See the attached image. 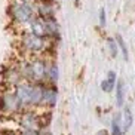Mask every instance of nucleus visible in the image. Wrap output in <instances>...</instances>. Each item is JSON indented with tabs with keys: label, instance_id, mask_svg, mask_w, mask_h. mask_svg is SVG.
<instances>
[{
	"label": "nucleus",
	"instance_id": "nucleus-1",
	"mask_svg": "<svg viewBox=\"0 0 135 135\" xmlns=\"http://www.w3.org/2000/svg\"><path fill=\"white\" fill-rule=\"evenodd\" d=\"M49 42H52V40L37 37V36H34L33 33H30L28 30L21 33V37H20L21 48L24 49L27 54L36 55V56H39V54H43V52L49 48Z\"/></svg>",
	"mask_w": 135,
	"mask_h": 135
},
{
	"label": "nucleus",
	"instance_id": "nucleus-2",
	"mask_svg": "<svg viewBox=\"0 0 135 135\" xmlns=\"http://www.w3.org/2000/svg\"><path fill=\"white\" fill-rule=\"evenodd\" d=\"M9 15L13 22L16 24H30L36 18V6L28 3H21V2H13L9 6Z\"/></svg>",
	"mask_w": 135,
	"mask_h": 135
},
{
	"label": "nucleus",
	"instance_id": "nucleus-3",
	"mask_svg": "<svg viewBox=\"0 0 135 135\" xmlns=\"http://www.w3.org/2000/svg\"><path fill=\"white\" fill-rule=\"evenodd\" d=\"M24 110L13 89H3L0 92V113L4 116H16Z\"/></svg>",
	"mask_w": 135,
	"mask_h": 135
},
{
	"label": "nucleus",
	"instance_id": "nucleus-4",
	"mask_svg": "<svg viewBox=\"0 0 135 135\" xmlns=\"http://www.w3.org/2000/svg\"><path fill=\"white\" fill-rule=\"evenodd\" d=\"M16 123L20 131H40L42 123H40V113L34 108L22 110L20 114H16Z\"/></svg>",
	"mask_w": 135,
	"mask_h": 135
},
{
	"label": "nucleus",
	"instance_id": "nucleus-5",
	"mask_svg": "<svg viewBox=\"0 0 135 135\" xmlns=\"http://www.w3.org/2000/svg\"><path fill=\"white\" fill-rule=\"evenodd\" d=\"M33 70V83H46V74H48L49 62L45 58L34 56L30 60Z\"/></svg>",
	"mask_w": 135,
	"mask_h": 135
},
{
	"label": "nucleus",
	"instance_id": "nucleus-6",
	"mask_svg": "<svg viewBox=\"0 0 135 135\" xmlns=\"http://www.w3.org/2000/svg\"><path fill=\"white\" fill-rule=\"evenodd\" d=\"M2 82L6 85L8 89H13L16 85H20L22 80V76L20 71V65L18 64H13V65H8L2 71Z\"/></svg>",
	"mask_w": 135,
	"mask_h": 135
},
{
	"label": "nucleus",
	"instance_id": "nucleus-7",
	"mask_svg": "<svg viewBox=\"0 0 135 135\" xmlns=\"http://www.w3.org/2000/svg\"><path fill=\"white\" fill-rule=\"evenodd\" d=\"M56 98H58V89L56 85L43 83V98H42V110H51L56 105Z\"/></svg>",
	"mask_w": 135,
	"mask_h": 135
},
{
	"label": "nucleus",
	"instance_id": "nucleus-8",
	"mask_svg": "<svg viewBox=\"0 0 135 135\" xmlns=\"http://www.w3.org/2000/svg\"><path fill=\"white\" fill-rule=\"evenodd\" d=\"M28 31L33 33L34 36L42 37V39H48V30H46V20L36 16L34 20L28 24ZM49 40V39H48Z\"/></svg>",
	"mask_w": 135,
	"mask_h": 135
},
{
	"label": "nucleus",
	"instance_id": "nucleus-9",
	"mask_svg": "<svg viewBox=\"0 0 135 135\" xmlns=\"http://www.w3.org/2000/svg\"><path fill=\"white\" fill-rule=\"evenodd\" d=\"M36 15L43 18V20H51L55 15V9H54V3H40L37 2L36 4Z\"/></svg>",
	"mask_w": 135,
	"mask_h": 135
},
{
	"label": "nucleus",
	"instance_id": "nucleus-10",
	"mask_svg": "<svg viewBox=\"0 0 135 135\" xmlns=\"http://www.w3.org/2000/svg\"><path fill=\"white\" fill-rule=\"evenodd\" d=\"M116 83H117V77H116V73L114 71H108L107 77L101 82V89L103 92H111L113 89L116 88Z\"/></svg>",
	"mask_w": 135,
	"mask_h": 135
},
{
	"label": "nucleus",
	"instance_id": "nucleus-11",
	"mask_svg": "<svg viewBox=\"0 0 135 135\" xmlns=\"http://www.w3.org/2000/svg\"><path fill=\"white\" fill-rule=\"evenodd\" d=\"M132 123H134V116H132V111L129 107H125L122 111V132H128L131 129Z\"/></svg>",
	"mask_w": 135,
	"mask_h": 135
},
{
	"label": "nucleus",
	"instance_id": "nucleus-12",
	"mask_svg": "<svg viewBox=\"0 0 135 135\" xmlns=\"http://www.w3.org/2000/svg\"><path fill=\"white\" fill-rule=\"evenodd\" d=\"M60 77V71H58V65L55 62H49L48 65V74H46V83L56 85Z\"/></svg>",
	"mask_w": 135,
	"mask_h": 135
},
{
	"label": "nucleus",
	"instance_id": "nucleus-13",
	"mask_svg": "<svg viewBox=\"0 0 135 135\" xmlns=\"http://www.w3.org/2000/svg\"><path fill=\"white\" fill-rule=\"evenodd\" d=\"M122 113H116L111 120V135H122Z\"/></svg>",
	"mask_w": 135,
	"mask_h": 135
},
{
	"label": "nucleus",
	"instance_id": "nucleus-14",
	"mask_svg": "<svg viewBox=\"0 0 135 135\" xmlns=\"http://www.w3.org/2000/svg\"><path fill=\"white\" fill-rule=\"evenodd\" d=\"M116 103H117V107H122L125 104V86L122 80H117L116 83Z\"/></svg>",
	"mask_w": 135,
	"mask_h": 135
},
{
	"label": "nucleus",
	"instance_id": "nucleus-15",
	"mask_svg": "<svg viewBox=\"0 0 135 135\" xmlns=\"http://www.w3.org/2000/svg\"><path fill=\"white\" fill-rule=\"evenodd\" d=\"M116 43H117V46L122 49L123 58H125V60H128V49H126V45H125V42H123V39H122V36H120V34H117V36H116Z\"/></svg>",
	"mask_w": 135,
	"mask_h": 135
},
{
	"label": "nucleus",
	"instance_id": "nucleus-16",
	"mask_svg": "<svg viewBox=\"0 0 135 135\" xmlns=\"http://www.w3.org/2000/svg\"><path fill=\"white\" fill-rule=\"evenodd\" d=\"M107 43H108V49H110L111 56H113V58L117 56V43H116V40L114 39H108Z\"/></svg>",
	"mask_w": 135,
	"mask_h": 135
},
{
	"label": "nucleus",
	"instance_id": "nucleus-17",
	"mask_svg": "<svg viewBox=\"0 0 135 135\" xmlns=\"http://www.w3.org/2000/svg\"><path fill=\"white\" fill-rule=\"evenodd\" d=\"M99 25L101 27H105V11L104 9L99 11Z\"/></svg>",
	"mask_w": 135,
	"mask_h": 135
},
{
	"label": "nucleus",
	"instance_id": "nucleus-18",
	"mask_svg": "<svg viewBox=\"0 0 135 135\" xmlns=\"http://www.w3.org/2000/svg\"><path fill=\"white\" fill-rule=\"evenodd\" d=\"M6 135H21L20 129H6Z\"/></svg>",
	"mask_w": 135,
	"mask_h": 135
},
{
	"label": "nucleus",
	"instance_id": "nucleus-19",
	"mask_svg": "<svg viewBox=\"0 0 135 135\" xmlns=\"http://www.w3.org/2000/svg\"><path fill=\"white\" fill-rule=\"evenodd\" d=\"M21 135H40L39 131H21Z\"/></svg>",
	"mask_w": 135,
	"mask_h": 135
},
{
	"label": "nucleus",
	"instance_id": "nucleus-20",
	"mask_svg": "<svg viewBox=\"0 0 135 135\" xmlns=\"http://www.w3.org/2000/svg\"><path fill=\"white\" fill-rule=\"evenodd\" d=\"M16 2H21V3H28V4H36L37 0H16Z\"/></svg>",
	"mask_w": 135,
	"mask_h": 135
},
{
	"label": "nucleus",
	"instance_id": "nucleus-21",
	"mask_svg": "<svg viewBox=\"0 0 135 135\" xmlns=\"http://www.w3.org/2000/svg\"><path fill=\"white\" fill-rule=\"evenodd\" d=\"M97 135H108V132H107V131H99Z\"/></svg>",
	"mask_w": 135,
	"mask_h": 135
}]
</instances>
